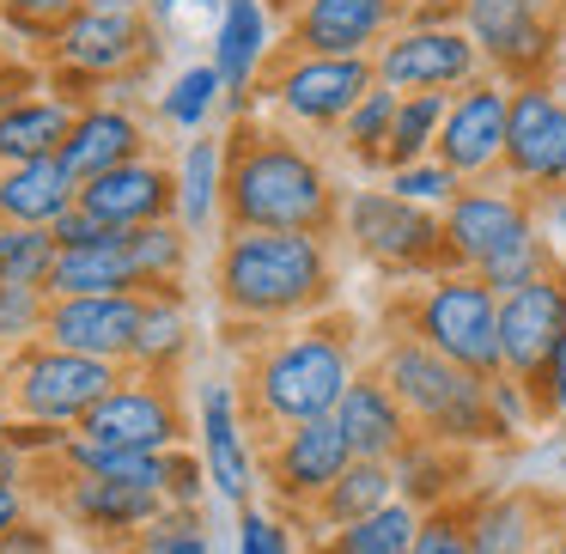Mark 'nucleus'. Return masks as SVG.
Returning <instances> with one entry per match:
<instances>
[{"label":"nucleus","mask_w":566,"mask_h":554,"mask_svg":"<svg viewBox=\"0 0 566 554\" xmlns=\"http://www.w3.org/2000/svg\"><path fill=\"white\" fill-rule=\"evenodd\" d=\"M226 184L220 213L226 232H317L329 238L342 226V189L329 165L281 123L238 116L226 128Z\"/></svg>","instance_id":"1"},{"label":"nucleus","mask_w":566,"mask_h":554,"mask_svg":"<svg viewBox=\"0 0 566 554\" xmlns=\"http://www.w3.org/2000/svg\"><path fill=\"white\" fill-rule=\"evenodd\" d=\"M213 305L244 335L298 330L329 317L335 257L317 232H220L213 250Z\"/></svg>","instance_id":"2"},{"label":"nucleus","mask_w":566,"mask_h":554,"mask_svg":"<svg viewBox=\"0 0 566 554\" xmlns=\"http://www.w3.org/2000/svg\"><path fill=\"white\" fill-rule=\"evenodd\" d=\"M359 372L366 366L354 354V330L347 323L317 317V323H298V330H269L250 347L244 390H238L256 445L274 439V432L329 420Z\"/></svg>","instance_id":"3"},{"label":"nucleus","mask_w":566,"mask_h":554,"mask_svg":"<svg viewBox=\"0 0 566 554\" xmlns=\"http://www.w3.org/2000/svg\"><path fill=\"white\" fill-rule=\"evenodd\" d=\"M371 372H378V378L390 384V396L408 408L420 439L457 445V451L505 445L500 420H493V408H488V378L451 366V359L432 354L427 342H415V335H384Z\"/></svg>","instance_id":"4"},{"label":"nucleus","mask_w":566,"mask_h":554,"mask_svg":"<svg viewBox=\"0 0 566 554\" xmlns=\"http://www.w3.org/2000/svg\"><path fill=\"white\" fill-rule=\"evenodd\" d=\"M402 330L427 342L432 354H444L451 366L475 372V378H500L505 372V347H500V299L481 286V274H432L415 293H402L396 305Z\"/></svg>","instance_id":"5"},{"label":"nucleus","mask_w":566,"mask_h":554,"mask_svg":"<svg viewBox=\"0 0 566 554\" xmlns=\"http://www.w3.org/2000/svg\"><path fill=\"white\" fill-rule=\"evenodd\" d=\"M123 378H128L123 366L67 354V347H55V342H31V347H19V354H0V390L13 403V420H43V427H67V432H74Z\"/></svg>","instance_id":"6"},{"label":"nucleus","mask_w":566,"mask_h":554,"mask_svg":"<svg viewBox=\"0 0 566 554\" xmlns=\"http://www.w3.org/2000/svg\"><path fill=\"white\" fill-rule=\"evenodd\" d=\"M342 238L366 262H378L396 281H432L444 269V226L432 208L390 196V189H347L342 196Z\"/></svg>","instance_id":"7"},{"label":"nucleus","mask_w":566,"mask_h":554,"mask_svg":"<svg viewBox=\"0 0 566 554\" xmlns=\"http://www.w3.org/2000/svg\"><path fill=\"white\" fill-rule=\"evenodd\" d=\"M371 86H378V67L366 55L335 62V55H293V50H274L256 80L262 104L281 116V128H323V135H335Z\"/></svg>","instance_id":"8"},{"label":"nucleus","mask_w":566,"mask_h":554,"mask_svg":"<svg viewBox=\"0 0 566 554\" xmlns=\"http://www.w3.org/2000/svg\"><path fill=\"white\" fill-rule=\"evenodd\" d=\"M463 31L488 74L505 86H542L566 38V0H463Z\"/></svg>","instance_id":"9"},{"label":"nucleus","mask_w":566,"mask_h":554,"mask_svg":"<svg viewBox=\"0 0 566 554\" xmlns=\"http://www.w3.org/2000/svg\"><path fill=\"white\" fill-rule=\"evenodd\" d=\"M159 55H165V43H159V25L147 13H128V19L74 13L62 25V38L50 43V67L74 104H92L86 92L111 86V80L135 74V67H153Z\"/></svg>","instance_id":"10"},{"label":"nucleus","mask_w":566,"mask_h":554,"mask_svg":"<svg viewBox=\"0 0 566 554\" xmlns=\"http://www.w3.org/2000/svg\"><path fill=\"white\" fill-rule=\"evenodd\" d=\"M439 226H444V269L451 274H481L488 262H500V257H512L517 244L542 238L536 196L512 189L505 177L463 184L457 201L439 213Z\"/></svg>","instance_id":"11"},{"label":"nucleus","mask_w":566,"mask_h":554,"mask_svg":"<svg viewBox=\"0 0 566 554\" xmlns=\"http://www.w3.org/2000/svg\"><path fill=\"white\" fill-rule=\"evenodd\" d=\"M286 13V43L293 55H335V62H354V55H378L396 31L415 19V0H281Z\"/></svg>","instance_id":"12"},{"label":"nucleus","mask_w":566,"mask_h":554,"mask_svg":"<svg viewBox=\"0 0 566 554\" xmlns=\"http://www.w3.org/2000/svg\"><path fill=\"white\" fill-rule=\"evenodd\" d=\"M74 432L92 439L98 451H184L189 415H184V396H177L171 378L128 372Z\"/></svg>","instance_id":"13"},{"label":"nucleus","mask_w":566,"mask_h":554,"mask_svg":"<svg viewBox=\"0 0 566 554\" xmlns=\"http://www.w3.org/2000/svg\"><path fill=\"white\" fill-rule=\"evenodd\" d=\"M500 177L524 196H554L566 189V98L554 80L542 86H512V128H505Z\"/></svg>","instance_id":"14"},{"label":"nucleus","mask_w":566,"mask_h":554,"mask_svg":"<svg viewBox=\"0 0 566 554\" xmlns=\"http://www.w3.org/2000/svg\"><path fill=\"white\" fill-rule=\"evenodd\" d=\"M505 128H512V86H505L500 74H481L475 86L451 92V111H444L432 159H439L457 184H488V177H500Z\"/></svg>","instance_id":"15"},{"label":"nucleus","mask_w":566,"mask_h":554,"mask_svg":"<svg viewBox=\"0 0 566 554\" xmlns=\"http://www.w3.org/2000/svg\"><path fill=\"white\" fill-rule=\"evenodd\" d=\"M371 67H378V86L402 92V98L408 92H463L488 74L463 25H402L371 55Z\"/></svg>","instance_id":"16"},{"label":"nucleus","mask_w":566,"mask_h":554,"mask_svg":"<svg viewBox=\"0 0 566 554\" xmlns=\"http://www.w3.org/2000/svg\"><path fill=\"white\" fill-rule=\"evenodd\" d=\"M347 469H354V445L342 439L335 420H311V427L262 439V481H269V493L281 505H293V512H311Z\"/></svg>","instance_id":"17"},{"label":"nucleus","mask_w":566,"mask_h":554,"mask_svg":"<svg viewBox=\"0 0 566 554\" xmlns=\"http://www.w3.org/2000/svg\"><path fill=\"white\" fill-rule=\"evenodd\" d=\"M196 427H201V463H208V481L220 488V500H232L238 512L250 505L262 481V445L244 420V396L238 384L208 378L196 396Z\"/></svg>","instance_id":"18"},{"label":"nucleus","mask_w":566,"mask_h":554,"mask_svg":"<svg viewBox=\"0 0 566 554\" xmlns=\"http://www.w3.org/2000/svg\"><path fill=\"white\" fill-rule=\"evenodd\" d=\"M43 469L55 475L50 481L55 512L74 530H86L92 542H123V548H135L140 530L165 512V500L147 488H128V481H111V475H62L55 463H43Z\"/></svg>","instance_id":"19"},{"label":"nucleus","mask_w":566,"mask_h":554,"mask_svg":"<svg viewBox=\"0 0 566 554\" xmlns=\"http://www.w3.org/2000/svg\"><path fill=\"white\" fill-rule=\"evenodd\" d=\"M566 335V262L554 257L548 274H536L530 286H517L512 299H500V347L512 378H536L548 366V354Z\"/></svg>","instance_id":"20"},{"label":"nucleus","mask_w":566,"mask_h":554,"mask_svg":"<svg viewBox=\"0 0 566 554\" xmlns=\"http://www.w3.org/2000/svg\"><path fill=\"white\" fill-rule=\"evenodd\" d=\"M140 317H147V293H111V299H50V323H43V342L67 347V354L104 359V366H123L135 354Z\"/></svg>","instance_id":"21"},{"label":"nucleus","mask_w":566,"mask_h":554,"mask_svg":"<svg viewBox=\"0 0 566 554\" xmlns=\"http://www.w3.org/2000/svg\"><path fill=\"white\" fill-rule=\"evenodd\" d=\"M80 208L92 220H104L111 232H140V226L177 220V165H165L159 153L128 159L116 171L80 184Z\"/></svg>","instance_id":"22"},{"label":"nucleus","mask_w":566,"mask_h":554,"mask_svg":"<svg viewBox=\"0 0 566 554\" xmlns=\"http://www.w3.org/2000/svg\"><path fill=\"white\" fill-rule=\"evenodd\" d=\"M335 427H342V439L354 445V457H366V463H396L402 457V445L415 439V420H408V408L390 396V384L378 378V372H359L354 384H347L342 408H335Z\"/></svg>","instance_id":"23"},{"label":"nucleus","mask_w":566,"mask_h":554,"mask_svg":"<svg viewBox=\"0 0 566 554\" xmlns=\"http://www.w3.org/2000/svg\"><path fill=\"white\" fill-rule=\"evenodd\" d=\"M147 153H153V140H147V123H140L135 111L92 98V104H80V116H74V135H67V147H62V165L80 177V184H92V177L116 171V165H128V159H147Z\"/></svg>","instance_id":"24"},{"label":"nucleus","mask_w":566,"mask_h":554,"mask_svg":"<svg viewBox=\"0 0 566 554\" xmlns=\"http://www.w3.org/2000/svg\"><path fill=\"white\" fill-rule=\"evenodd\" d=\"M269 13H262V0H226L220 13V31H213V74H220L226 86V104H232V116H250V104H256V80L262 67H269Z\"/></svg>","instance_id":"25"},{"label":"nucleus","mask_w":566,"mask_h":554,"mask_svg":"<svg viewBox=\"0 0 566 554\" xmlns=\"http://www.w3.org/2000/svg\"><path fill=\"white\" fill-rule=\"evenodd\" d=\"M80 104L67 92H38V98H7L0 104V171L13 165H38L55 159L74 135Z\"/></svg>","instance_id":"26"},{"label":"nucleus","mask_w":566,"mask_h":554,"mask_svg":"<svg viewBox=\"0 0 566 554\" xmlns=\"http://www.w3.org/2000/svg\"><path fill=\"white\" fill-rule=\"evenodd\" d=\"M463 524H469V554H542V542L554 530L536 493H517V488L469 500Z\"/></svg>","instance_id":"27"},{"label":"nucleus","mask_w":566,"mask_h":554,"mask_svg":"<svg viewBox=\"0 0 566 554\" xmlns=\"http://www.w3.org/2000/svg\"><path fill=\"white\" fill-rule=\"evenodd\" d=\"M67 208H80V177L62 165V153L0 171V220L7 226H43L50 232Z\"/></svg>","instance_id":"28"},{"label":"nucleus","mask_w":566,"mask_h":554,"mask_svg":"<svg viewBox=\"0 0 566 554\" xmlns=\"http://www.w3.org/2000/svg\"><path fill=\"white\" fill-rule=\"evenodd\" d=\"M390 469H396V493H402L415 512H444V505H457V488L469 481V451L415 432Z\"/></svg>","instance_id":"29"},{"label":"nucleus","mask_w":566,"mask_h":554,"mask_svg":"<svg viewBox=\"0 0 566 554\" xmlns=\"http://www.w3.org/2000/svg\"><path fill=\"white\" fill-rule=\"evenodd\" d=\"M111 293H140L135 262H128V232L92 250H62L50 274V299H111Z\"/></svg>","instance_id":"30"},{"label":"nucleus","mask_w":566,"mask_h":554,"mask_svg":"<svg viewBox=\"0 0 566 554\" xmlns=\"http://www.w3.org/2000/svg\"><path fill=\"white\" fill-rule=\"evenodd\" d=\"M390 500H402V493H396V469H390V463H366V457H354V469H347V475L335 481V488L323 493V500L311 505L305 518L317 524V542H323V536H335V530L359 524V518L384 512Z\"/></svg>","instance_id":"31"},{"label":"nucleus","mask_w":566,"mask_h":554,"mask_svg":"<svg viewBox=\"0 0 566 554\" xmlns=\"http://www.w3.org/2000/svg\"><path fill=\"white\" fill-rule=\"evenodd\" d=\"M189 359V299L184 293H147V317H140L128 372L140 378H177Z\"/></svg>","instance_id":"32"},{"label":"nucleus","mask_w":566,"mask_h":554,"mask_svg":"<svg viewBox=\"0 0 566 554\" xmlns=\"http://www.w3.org/2000/svg\"><path fill=\"white\" fill-rule=\"evenodd\" d=\"M220 184H226V140L213 135H196L177 159V220L189 232H208L213 213H220Z\"/></svg>","instance_id":"33"},{"label":"nucleus","mask_w":566,"mask_h":554,"mask_svg":"<svg viewBox=\"0 0 566 554\" xmlns=\"http://www.w3.org/2000/svg\"><path fill=\"white\" fill-rule=\"evenodd\" d=\"M189 244H196V232H189L184 220H159V226L128 232V262H135L140 293H184Z\"/></svg>","instance_id":"34"},{"label":"nucleus","mask_w":566,"mask_h":554,"mask_svg":"<svg viewBox=\"0 0 566 554\" xmlns=\"http://www.w3.org/2000/svg\"><path fill=\"white\" fill-rule=\"evenodd\" d=\"M420 518H427V512H415L408 500H390L384 512H371V518H359V524L323 536L311 554H415Z\"/></svg>","instance_id":"35"},{"label":"nucleus","mask_w":566,"mask_h":554,"mask_svg":"<svg viewBox=\"0 0 566 554\" xmlns=\"http://www.w3.org/2000/svg\"><path fill=\"white\" fill-rule=\"evenodd\" d=\"M444 111H451V92H408L402 111H396V128H390L384 177L432 159V147H439V128H444Z\"/></svg>","instance_id":"36"},{"label":"nucleus","mask_w":566,"mask_h":554,"mask_svg":"<svg viewBox=\"0 0 566 554\" xmlns=\"http://www.w3.org/2000/svg\"><path fill=\"white\" fill-rule=\"evenodd\" d=\"M396 111H402V92L371 86L366 98L354 104V116H347V123L335 128V140H342V153H347V159H359V165H371V171H384V153H390Z\"/></svg>","instance_id":"37"},{"label":"nucleus","mask_w":566,"mask_h":554,"mask_svg":"<svg viewBox=\"0 0 566 554\" xmlns=\"http://www.w3.org/2000/svg\"><path fill=\"white\" fill-rule=\"evenodd\" d=\"M62 262V244L43 226H7L0 220V286H38L50 293V274Z\"/></svg>","instance_id":"38"},{"label":"nucleus","mask_w":566,"mask_h":554,"mask_svg":"<svg viewBox=\"0 0 566 554\" xmlns=\"http://www.w3.org/2000/svg\"><path fill=\"white\" fill-rule=\"evenodd\" d=\"M220 98H226V86H220V74H213V62H196V67H184V74L171 80V92H165L159 111H165V123H177L184 135H201Z\"/></svg>","instance_id":"39"},{"label":"nucleus","mask_w":566,"mask_h":554,"mask_svg":"<svg viewBox=\"0 0 566 554\" xmlns=\"http://www.w3.org/2000/svg\"><path fill=\"white\" fill-rule=\"evenodd\" d=\"M135 554H213V536H208V518L201 512H184V505H165L147 530H140Z\"/></svg>","instance_id":"40"},{"label":"nucleus","mask_w":566,"mask_h":554,"mask_svg":"<svg viewBox=\"0 0 566 554\" xmlns=\"http://www.w3.org/2000/svg\"><path fill=\"white\" fill-rule=\"evenodd\" d=\"M43 323H50V293L0 286V354H19V347L43 342Z\"/></svg>","instance_id":"41"},{"label":"nucleus","mask_w":566,"mask_h":554,"mask_svg":"<svg viewBox=\"0 0 566 554\" xmlns=\"http://www.w3.org/2000/svg\"><path fill=\"white\" fill-rule=\"evenodd\" d=\"M548 269H554V244L548 238H530V244H517L512 257L488 262V269H481V286H488L493 299H512L517 286H530L536 274H548Z\"/></svg>","instance_id":"42"},{"label":"nucleus","mask_w":566,"mask_h":554,"mask_svg":"<svg viewBox=\"0 0 566 554\" xmlns=\"http://www.w3.org/2000/svg\"><path fill=\"white\" fill-rule=\"evenodd\" d=\"M0 13H7V31H19L25 43L50 50L62 38V25L80 13V0H0Z\"/></svg>","instance_id":"43"},{"label":"nucleus","mask_w":566,"mask_h":554,"mask_svg":"<svg viewBox=\"0 0 566 554\" xmlns=\"http://www.w3.org/2000/svg\"><path fill=\"white\" fill-rule=\"evenodd\" d=\"M384 189H390V196H402V201H415V208L444 213V208L457 201V189H463V184H457V177L444 171L439 159H427V165H408V171H390V184H384Z\"/></svg>","instance_id":"44"},{"label":"nucleus","mask_w":566,"mask_h":554,"mask_svg":"<svg viewBox=\"0 0 566 554\" xmlns=\"http://www.w3.org/2000/svg\"><path fill=\"white\" fill-rule=\"evenodd\" d=\"M488 408H493V420H500V439L512 445V439H524L530 427H536V396H530V384L524 378H512V372H500V378L488 384Z\"/></svg>","instance_id":"45"},{"label":"nucleus","mask_w":566,"mask_h":554,"mask_svg":"<svg viewBox=\"0 0 566 554\" xmlns=\"http://www.w3.org/2000/svg\"><path fill=\"white\" fill-rule=\"evenodd\" d=\"M238 554H293V530L274 512L244 505V512H238Z\"/></svg>","instance_id":"46"},{"label":"nucleus","mask_w":566,"mask_h":554,"mask_svg":"<svg viewBox=\"0 0 566 554\" xmlns=\"http://www.w3.org/2000/svg\"><path fill=\"white\" fill-rule=\"evenodd\" d=\"M415 554H469V524H463V505H444V512H427V518H420Z\"/></svg>","instance_id":"47"},{"label":"nucleus","mask_w":566,"mask_h":554,"mask_svg":"<svg viewBox=\"0 0 566 554\" xmlns=\"http://www.w3.org/2000/svg\"><path fill=\"white\" fill-rule=\"evenodd\" d=\"M530 396H536V415L542 420H560V427H566V335H560V347L548 354V366L530 378Z\"/></svg>","instance_id":"48"},{"label":"nucleus","mask_w":566,"mask_h":554,"mask_svg":"<svg viewBox=\"0 0 566 554\" xmlns=\"http://www.w3.org/2000/svg\"><path fill=\"white\" fill-rule=\"evenodd\" d=\"M201 493H208V463L196 451H177L171 488H165V505H184V512H201Z\"/></svg>","instance_id":"49"},{"label":"nucleus","mask_w":566,"mask_h":554,"mask_svg":"<svg viewBox=\"0 0 566 554\" xmlns=\"http://www.w3.org/2000/svg\"><path fill=\"white\" fill-rule=\"evenodd\" d=\"M50 232H55V244H62V250H92V244H111V238H123V232H111L104 220H92L86 208H67L62 220L50 226Z\"/></svg>","instance_id":"50"},{"label":"nucleus","mask_w":566,"mask_h":554,"mask_svg":"<svg viewBox=\"0 0 566 554\" xmlns=\"http://www.w3.org/2000/svg\"><path fill=\"white\" fill-rule=\"evenodd\" d=\"M0 554H55V530L43 524V518H25L13 536L0 542Z\"/></svg>","instance_id":"51"},{"label":"nucleus","mask_w":566,"mask_h":554,"mask_svg":"<svg viewBox=\"0 0 566 554\" xmlns=\"http://www.w3.org/2000/svg\"><path fill=\"white\" fill-rule=\"evenodd\" d=\"M31 518V505H25V488H13V481H0V542L13 536L19 524Z\"/></svg>","instance_id":"52"},{"label":"nucleus","mask_w":566,"mask_h":554,"mask_svg":"<svg viewBox=\"0 0 566 554\" xmlns=\"http://www.w3.org/2000/svg\"><path fill=\"white\" fill-rule=\"evenodd\" d=\"M0 481H13V488H25V481H31V463L13 451V439H0Z\"/></svg>","instance_id":"53"},{"label":"nucleus","mask_w":566,"mask_h":554,"mask_svg":"<svg viewBox=\"0 0 566 554\" xmlns=\"http://www.w3.org/2000/svg\"><path fill=\"white\" fill-rule=\"evenodd\" d=\"M80 13H111V19H128V13H147V0H80Z\"/></svg>","instance_id":"54"},{"label":"nucleus","mask_w":566,"mask_h":554,"mask_svg":"<svg viewBox=\"0 0 566 554\" xmlns=\"http://www.w3.org/2000/svg\"><path fill=\"white\" fill-rule=\"evenodd\" d=\"M177 7H184V0H147V19H153V25H171V19H177Z\"/></svg>","instance_id":"55"},{"label":"nucleus","mask_w":566,"mask_h":554,"mask_svg":"<svg viewBox=\"0 0 566 554\" xmlns=\"http://www.w3.org/2000/svg\"><path fill=\"white\" fill-rule=\"evenodd\" d=\"M542 554H566V518L548 530V542H542Z\"/></svg>","instance_id":"56"},{"label":"nucleus","mask_w":566,"mask_h":554,"mask_svg":"<svg viewBox=\"0 0 566 554\" xmlns=\"http://www.w3.org/2000/svg\"><path fill=\"white\" fill-rule=\"evenodd\" d=\"M13 432V403H7V390H0V439Z\"/></svg>","instance_id":"57"},{"label":"nucleus","mask_w":566,"mask_h":554,"mask_svg":"<svg viewBox=\"0 0 566 554\" xmlns=\"http://www.w3.org/2000/svg\"><path fill=\"white\" fill-rule=\"evenodd\" d=\"M560 226H566V189H560Z\"/></svg>","instance_id":"58"},{"label":"nucleus","mask_w":566,"mask_h":554,"mask_svg":"<svg viewBox=\"0 0 566 554\" xmlns=\"http://www.w3.org/2000/svg\"><path fill=\"white\" fill-rule=\"evenodd\" d=\"M0 31H7V13H0Z\"/></svg>","instance_id":"59"},{"label":"nucleus","mask_w":566,"mask_h":554,"mask_svg":"<svg viewBox=\"0 0 566 554\" xmlns=\"http://www.w3.org/2000/svg\"><path fill=\"white\" fill-rule=\"evenodd\" d=\"M0 104H7V92H0Z\"/></svg>","instance_id":"60"},{"label":"nucleus","mask_w":566,"mask_h":554,"mask_svg":"<svg viewBox=\"0 0 566 554\" xmlns=\"http://www.w3.org/2000/svg\"><path fill=\"white\" fill-rule=\"evenodd\" d=\"M123 554H135V548H123Z\"/></svg>","instance_id":"61"}]
</instances>
